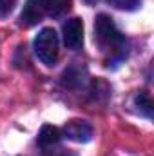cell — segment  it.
<instances>
[{
	"label": "cell",
	"instance_id": "10",
	"mask_svg": "<svg viewBox=\"0 0 154 156\" xmlns=\"http://www.w3.org/2000/svg\"><path fill=\"white\" fill-rule=\"evenodd\" d=\"M51 156H76V154H73L71 151H65V149H60V151H54Z\"/></svg>",
	"mask_w": 154,
	"mask_h": 156
},
{
	"label": "cell",
	"instance_id": "4",
	"mask_svg": "<svg viewBox=\"0 0 154 156\" xmlns=\"http://www.w3.org/2000/svg\"><path fill=\"white\" fill-rule=\"evenodd\" d=\"M64 44L73 51L82 47V44H83V22H82V18L75 16L64 24Z\"/></svg>",
	"mask_w": 154,
	"mask_h": 156
},
{
	"label": "cell",
	"instance_id": "2",
	"mask_svg": "<svg viewBox=\"0 0 154 156\" xmlns=\"http://www.w3.org/2000/svg\"><path fill=\"white\" fill-rule=\"evenodd\" d=\"M71 5L73 0H27L20 15V26L31 27L38 24L44 16H60L67 13Z\"/></svg>",
	"mask_w": 154,
	"mask_h": 156
},
{
	"label": "cell",
	"instance_id": "3",
	"mask_svg": "<svg viewBox=\"0 0 154 156\" xmlns=\"http://www.w3.org/2000/svg\"><path fill=\"white\" fill-rule=\"evenodd\" d=\"M35 53L40 58V62H44L45 66H53L58 60V53H60V40L54 29L51 27H44L35 38Z\"/></svg>",
	"mask_w": 154,
	"mask_h": 156
},
{
	"label": "cell",
	"instance_id": "9",
	"mask_svg": "<svg viewBox=\"0 0 154 156\" xmlns=\"http://www.w3.org/2000/svg\"><path fill=\"white\" fill-rule=\"evenodd\" d=\"M16 0H0V16H5L13 11Z\"/></svg>",
	"mask_w": 154,
	"mask_h": 156
},
{
	"label": "cell",
	"instance_id": "5",
	"mask_svg": "<svg viewBox=\"0 0 154 156\" xmlns=\"http://www.w3.org/2000/svg\"><path fill=\"white\" fill-rule=\"evenodd\" d=\"M64 134L73 142H89L93 136V127L83 120H69L64 125Z\"/></svg>",
	"mask_w": 154,
	"mask_h": 156
},
{
	"label": "cell",
	"instance_id": "7",
	"mask_svg": "<svg viewBox=\"0 0 154 156\" xmlns=\"http://www.w3.org/2000/svg\"><path fill=\"white\" fill-rule=\"evenodd\" d=\"M134 102H136V105H138V109H140L142 115H145L147 118L152 116V100H151V96L147 93L136 94V100Z\"/></svg>",
	"mask_w": 154,
	"mask_h": 156
},
{
	"label": "cell",
	"instance_id": "8",
	"mask_svg": "<svg viewBox=\"0 0 154 156\" xmlns=\"http://www.w3.org/2000/svg\"><path fill=\"white\" fill-rule=\"evenodd\" d=\"M107 2H111L118 9H136L142 4V0H107Z\"/></svg>",
	"mask_w": 154,
	"mask_h": 156
},
{
	"label": "cell",
	"instance_id": "1",
	"mask_svg": "<svg viewBox=\"0 0 154 156\" xmlns=\"http://www.w3.org/2000/svg\"><path fill=\"white\" fill-rule=\"evenodd\" d=\"M94 40L103 53L111 55V58H120L125 53V37L120 33L113 18L103 13L94 20Z\"/></svg>",
	"mask_w": 154,
	"mask_h": 156
},
{
	"label": "cell",
	"instance_id": "6",
	"mask_svg": "<svg viewBox=\"0 0 154 156\" xmlns=\"http://www.w3.org/2000/svg\"><path fill=\"white\" fill-rule=\"evenodd\" d=\"M60 138H62V133L54 125H44L38 133V144L44 149H49V147L56 145L60 142Z\"/></svg>",
	"mask_w": 154,
	"mask_h": 156
}]
</instances>
